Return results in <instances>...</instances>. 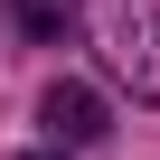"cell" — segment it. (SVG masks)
<instances>
[{
  "label": "cell",
  "instance_id": "6da1fadb",
  "mask_svg": "<svg viewBox=\"0 0 160 160\" xmlns=\"http://www.w3.org/2000/svg\"><path fill=\"white\" fill-rule=\"evenodd\" d=\"M94 38H104V66L141 104H160V10L151 0H104L94 10Z\"/></svg>",
  "mask_w": 160,
  "mask_h": 160
},
{
  "label": "cell",
  "instance_id": "3957f363",
  "mask_svg": "<svg viewBox=\"0 0 160 160\" xmlns=\"http://www.w3.org/2000/svg\"><path fill=\"white\" fill-rule=\"evenodd\" d=\"M66 10H75V0H19V28H28V38L47 47V38L66 28Z\"/></svg>",
  "mask_w": 160,
  "mask_h": 160
},
{
  "label": "cell",
  "instance_id": "7a4b0ae2",
  "mask_svg": "<svg viewBox=\"0 0 160 160\" xmlns=\"http://www.w3.org/2000/svg\"><path fill=\"white\" fill-rule=\"evenodd\" d=\"M38 113H47L57 141H104V94H94V85H47Z\"/></svg>",
  "mask_w": 160,
  "mask_h": 160
}]
</instances>
